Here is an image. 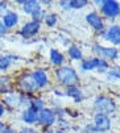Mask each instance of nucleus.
<instances>
[{
  "instance_id": "nucleus-28",
  "label": "nucleus",
  "mask_w": 120,
  "mask_h": 133,
  "mask_svg": "<svg viewBox=\"0 0 120 133\" xmlns=\"http://www.w3.org/2000/svg\"><path fill=\"white\" fill-rule=\"evenodd\" d=\"M20 133H34L32 129H23L21 132H20Z\"/></svg>"
},
{
  "instance_id": "nucleus-16",
  "label": "nucleus",
  "mask_w": 120,
  "mask_h": 133,
  "mask_svg": "<svg viewBox=\"0 0 120 133\" xmlns=\"http://www.w3.org/2000/svg\"><path fill=\"white\" fill-rule=\"evenodd\" d=\"M102 63V59H98V58H94V59H90V61H85L82 63V69L83 70H92L95 67H99V65Z\"/></svg>"
},
{
  "instance_id": "nucleus-15",
  "label": "nucleus",
  "mask_w": 120,
  "mask_h": 133,
  "mask_svg": "<svg viewBox=\"0 0 120 133\" xmlns=\"http://www.w3.org/2000/svg\"><path fill=\"white\" fill-rule=\"evenodd\" d=\"M11 90H12V83L9 77H0V94L11 92Z\"/></svg>"
},
{
  "instance_id": "nucleus-4",
  "label": "nucleus",
  "mask_w": 120,
  "mask_h": 133,
  "mask_svg": "<svg viewBox=\"0 0 120 133\" xmlns=\"http://www.w3.org/2000/svg\"><path fill=\"white\" fill-rule=\"evenodd\" d=\"M18 86L25 92H34V90L37 87L34 83V79H33V75H24V77H21L18 81Z\"/></svg>"
},
{
  "instance_id": "nucleus-13",
  "label": "nucleus",
  "mask_w": 120,
  "mask_h": 133,
  "mask_svg": "<svg viewBox=\"0 0 120 133\" xmlns=\"http://www.w3.org/2000/svg\"><path fill=\"white\" fill-rule=\"evenodd\" d=\"M33 79H34V83L37 87H44L46 86L48 83V78H46V74L41 70H37L34 74H33Z\"/></svg>"
},
{
  "instance_id": "nucleus-26",
  "label": "nucleus",
  "mask_w": 120,
  "mask_h": 133,
  "mask_svg": "<svg viewBox=\"0 0 120 133\" xmlns=\"http://www.w3.org/2000/svg\"><path fill=\"white\" fill-rule=\"evenodd\" d=\"M4 112H5V108L3 104H0V116H3L4 115Z\"/></svg>"
},
{
  "instance_id": "nucleus-8",
  "label": "nucleus",
  "mask_w": 120,
  "mask_h": 133,
  "mask_svg": "<svg viewBox=\"0 0 120 133\" xmlns=\"http://www.w3.org/2000/svg\"><path fill=\"white\" fill-rule=\"evenodd\" d=\"M87 23L96 30H102L104 26H103V21H102V18L99 15L96 13H90L87 15Z\"/></svg>"
},
{
  "instance_id": "nucleus-30",
  "label": "nucleus",
  "mask_w": 120,
  "mask_h": 133,
  "mask_svg": "<svg viewBox=\"0 0 120 133\" xmlns=\"http://www.w3.org/2000/svg\"><path fill=\"white\" fill-rule=\"evenodd\" d=\"M2 130H3V124L0 123V133H2Z\"/></svg>"
},
{
  "instance_id": "nucleus-11",
  "label": "nucleus",
  "mask_w": 120,
  "mask_h": 133,
  "mask_svg": "<svg viewBox=\"0 0 120 133\" xmlns=\"http://www.w3.org/2000/svg\"><path fill=\"white\" fill-rule=\"evenodd\" d=\"M24 11L29 15H38L41 12V8H40V3L34 2V0H29V2H24Z\"/></svg>"
},
{
  "instance_id": "nucleus-27",
  "label": "nucleus",
  "mask_w": 120,
  "mask_h": 133,
  "mask_svg": "<svg viewBox=\"0 0 120 133\" xmlns=\"http://www.w3.org/2000/svg\"><path fill=\"white\" fill-rule=\"evenodd\" d=\"M3 133H15V132H13V130H12V129H11L9 127H7V128H5V129L3 130Z\"/></svg>"
},
{
  "instance_id": "nucleus-18",
  "label": "nucleus",
  "mask_w": 120,
  "mask_h": 133,
  "mask_svg": "<svg viewBox=\"0 0 120 133\" xmlns=\"http://www.w3.org/2000/svg\"><path fill=\"white\" fill-rule=\"evenodd\" d=\"M67 95H69V96H71V98H74L77 102L81 100V91H79V88H77V87H69Z\"/></svg>"
},
{
  "instance_id": "nucleus-17",
  "label": "nucleus",
  "mask_w": 120,
  "mask_h": 133,
  "mask_svg": "<svg viewBox=\"0 0 120 133\" xmlns=\"http://www.w3.org/2000/svg\"><path fill=\"white\" fill-rule=\"evenodd\" d=\"M50 59L54 65H61L64 62V55L57 50H52L50 51Z\"/></svg>"
},
{
  "instance_id": "nucleus-22",
  "label": "nucleus",
  "mask_w": 120,
  "mask_h": 133,
  "mask_svg": "<svg viewBox=\"0 0 120 133\" xmlns=\"http://www.w3.org/2000/svg\"><path fill=\"white\" fill-rule=\"evenodd\" d=\"M55 21H57L55 15H50V16H48V18H46V24H48L49 26H53V25L55 24Z\"/></svg>"
},
{
  "instance_id": "nucleus-24",
  "label": "nucleus",
  "mask_w": 120,
  "mask_h": 133,
  "mask_svg": "<svg viewBox=\"0 0 120 133\" xmlns=\"http://www.w3.org/2000/svg\"><path fill=\"white\" fill-rule=\"evenodd\" d=\"M5 32H7V28L4 26V24L0 23V34H3V33H5Z\"/></svg>"
},
{
  "instance_id": "nucleus-1",
  "label": "nucleus",
  "mask_w": 120,
  "mask_h": 133,
  "mask_svg": "<svg viewBox=\"0 0 120 133\" xmlns=\"http://www.w3.org/2000/svg\"><path fill=\"white\" fill-rule=\"evenodd\" d=\"M57 78L62 84L74 87L78 83V75L71 67H61L57 70Z\"/></svg>"
},
{
  "instance_id": "nucleus-14",
  "label": "nucleus",
  "mask_w": 120,
  "mask_h": 133,
  "mask_svg": "<svg viewBox=\"0 0 120 133\" xmlns=\"http://www.w3.org/2000/svg\"><path fill=\"white\" fill-rule=\"evenodd\" d=\"M17 17H18V16H17L15 12H8V13H5L4 17H3L4 26H5V28H11V26L16 25L17 21H18V18H17Z\"/></svg>"
},
{
  "instance_id": "nucleus-21",
  "label": "nucleus",
  "mask_w": 120,
  "mask_h": 133,
  "mask_svg": "<svg viewBox=\"0 0 120 133\" xmlns=\"http://www.w3.org/2000/svg\"><path fill=\"white\" fill-rule=\"evenodd\" d=\"M11 63V58L9 57H3V58H0V70H5Z\"/></svg>"
},
{
  "instance_id": "nucleus-20",
  "label": "nucleus",
  "mask_w": 120,
  "mask_h": 133,
  "mask_svg": "<svg viewBox=\"0 0 120 133\" xmlns=\"http://www.w3.org/2000/svg\"><path fill=\"white\" fill-rule=\"evenodd\" d=\"M85 5H87L86 0H73V2H70V8H83Z\"/></svg>"
},
{
  "instance_id": "nucleus-25",
  "label": "nucleus",
  "mask_w": 120,
  "mask_h": 133,
  "mask_svg": "<svg viewBox=\"0 0 120 133\" xmlns=\"http://www.w3.org/2000/svg\"><path fill=\"white\" fill-rule=\"evenodd\" d=\"M61 5L64 8H70V2H61Z\"/></svg>"
},
{
  "instance_id": "nucleus-9",
  "label": "nucleus",
  "mask_w": 120,
  "mask_h": 133,
  "mask_svg": "<svg viewBox=\"0 0 120 133\" xmlns=\"http://www.w3.org/2000/svg\"><path fill=\"white\" fill-rule=\"evenodd\" d=\"M107 38L115 45H120V26L113 25L107 32Z\"/></svg>"
},
{
  "instance_id": "nucleus-23",
  "label": "nucleus",
  "mask_w": 120,
  "mask_h": 133,
  "mask_svg": "<svg viewBox=\"0 0 120 133\" xmlns=\"http://www.w3.org/2000/svg\"><path fill=\"white\" fill-rule=\"evenodd\" d=\"M32 107H34L37 111H38V109H41V108H42V102H41V100H34V103H33Z\"/></svg>"
},
{
  "instance_id": "nucleus-6",
  "label": "nucleus",
  "mask_w": 120,
  "mask_h": 133,
  "mask_svg": "<svg viewBox=\"0 0 120 133\" xmlns=\"http://www.w3.org/2000/svg\"><path fill=\"white\" fill-rule=\"evenodd\" d=\"M40 30V24L38 21H32V23H28L23 26L21 29V36L24 38H29V37L34 36L37 32Z\"/></svg>"
},
{
  "instance_id": "nucleus-10",
  "label": "nucleus",
  "mask_w": 120,
  "mask_h": 133,
  "mask_svg": "<svg viewBox=\"0 0 120 133\" xmlns=\"http://www.w3.org/2000/svg\"><path fill=\"white\" fill-rule=\"evenodd\" d=\"M38 111L34 108V107H29V108H27L25 111H24V113H23V119H24V121L27 123V124H33L36 120H37V113Z\"/></svg>"
},
{
  "instance_id": "nucleus-12",
  "label": "nucleus",
  "mask_w": 120,
  "mask_h": 133,
  "mask_svg": "<svg viewBox=\"0 0 120 133\" xmlns=\"http://www.w3.org/2000/svg\"><path fill=\"white\" fill-rule=\"evenodd\" d=\"M95 50L102 53L104 57L107 58H111V59H115L117 57V50L113 49V48H103V46H99V45H95Z\"/></svg>"
},
{
  "instance_id": "nucleus-29",
  "label": "nucleus",
  "mask_w": 120,
  "mask_h": 133,
  "mask_svg": "<svg viewBox=\"0 0 120 133\" xmlns=\"http://www.w3.org/2000/svg\"><path fill=\"white\" fill-rule=\"evenodd\" d=\"M5 7H7V4H5V3H0V9H4Z\"/></svg>"
},
{
  "instance_id": "nucleus-3",
  "label": "nucleus",
  "mask_w": 120,
  "mask_h": 133,
  "mask_svg": "<svg viewBox=\"0 0 120 133\" xmlns=\"http://www.w3.org/2000/svg\"><path fill=\"white\" fill-rule=\"evenodd\" d=\"M102 11L108 17H116L120 13V7L115 0H107V2H103L102 4Z\"/></svg>"
},
{
  "instance_id": "nucleus-31",
  "label": "nucleus",
  "mask_w": 120,
  "mask_h": 133,
  "mask_svg": "<svg viewBox=\"0 0 120 133\" xmlns=\"http://www.w3.org/2000/svg\"><path fill=\"white\" fill-rule=\"evenodd\" d=\"M46 133H61V132H53V130H49V132H46Z\"/></svg>"
},
{
  "instance_id": "nucleus-7",
  "label": "nucleus",
  "mask_w": 120,
  "mask_h": 133,
  "mask_svg": "<svg viewBox=\"0 0 120 133\" xmlns=\"http://www.w3.org/2000/svg\"><path fill=\"white\" fill-rule=\"evenodd\" d=\"M95 127H96L98 130L106 132V130L110 129L111 121H110V119L106 115H100V113H98V115L95 116Z\"/></svg>"
},
{
  "instance_id": "nucleus-2",
  "label": "nucleus",
  "mask_w": 120,
  "mask_h": 133,
  "mask_svg": "<svg viewBox=\"0 0 120 133\" xmlns=\"http://www.w3.org/2000/svg\"><path fill=\"white\" fill-rule=\"evenodd\" d=\"M95 109L100 113V115H106V113H111L115 111V103L106 98V96H100L95 100V104H94Z\"/></svg>"
},
{
  "instance_id": "nucleus-19",
  "label": "nucleus",
  "mask_w": 120,
  "mask_h": 133,
  "mask_svg": "<svg viewBox=\"0 0 120 133\" xmlns=\"http://www.w3.org/2000/svg\"><path fill=\"white\" fill-rule=\"evenodd\" d=\"M69 55L73 59H81L82 58V51L79 50L77 46H71L69 49Z\"/></svg>"
},
{
  "instance_id": "nucleus-5",
  "label": "nucleus",
  "mask_w": 120,
  "mask_h": 133,
  "mask_svg": "<svg viewBox=\"0 0 120 133\" xmlns=\"http://www.w3.org/2000/svg\"><path fill=\"white\" fill-rule=\"evenodd\" d=\"M37 120L40 124L42 125H52L55 120V116H54V112L50 111V109H41L37 115Z\"/></svg>"
}]
</instances>
